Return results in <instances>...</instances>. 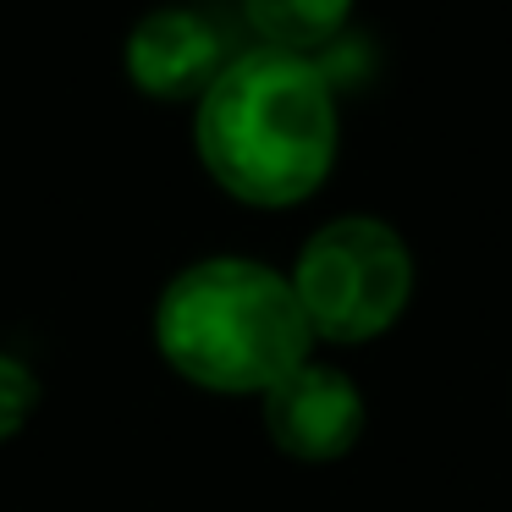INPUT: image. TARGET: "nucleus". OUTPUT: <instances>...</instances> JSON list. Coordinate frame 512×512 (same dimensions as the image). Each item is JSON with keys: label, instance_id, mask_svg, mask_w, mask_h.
I'll return each instance as SVG.
<instances>
[{"label": "nucleus", "instance_id": "2", "mask_svg": "<svg viewBox=\"0 0 512 512\" xmlns=\"http://www.w3.org/2000/svg\"><path fill=\"white\" fill-rule=\"evenodd\" d=\"M155 347L188 386L265 397L309 358L314 331L281 270L215 254L166 281L155 303Z\"/></svg>", "mask_w": 512, "mask_h": 512}, {"label": "nucleus", "instance_id": "5", "mask_svg": "<svg viewBox=\"0 0 512 512\" xmlns=\"http://www.w3.org/2000/svg\"><path fill=\"white\" fill-rule=\"evenodd\" d=\"M122 67L127 83L149 100H199L226 67V45L210 17H199L193 6H160L133 23Z\"/></svg>", "mask_w": 512, "mask_h": 512}, {"label": "nucleus", "instance_id": "6", "mask_svg": "<svg viewBox=\"0 0 512 512\" xmlns=\"http://www.w3.org/2000/svg\"><path fill=\"white\" fill-rule=\"evenodd\" d=\"M243 17L259 34V45L292 50V56H320L347 28L353 0H243Z\"/></svg>", "mask_w": 512, "mask_h": 512}, {"label": "nucleus", "instance_id": "7", "mask_svg": "<svg viewBox=\"0 0 512 512\" xmlns=\"http://www.w3.org/2000/svg\"><path fill=\"white\" fill-rule=\"evenodd\" d=\"M34 408H39V380H34V369H28L23 358L0 353V441L23 430V424L34 419Z\"/></svg>", "mask_w": 512, "mask_h": 512}, {"label": "nucleus", "instance_id": "4", "mask_svg": "<svg viewBox=\"0 0 512 512\" xmlns=\"http://www.w3.org/2000/svg\"><path fill=\"white\" fill-rule=\"evenodd\" d=\"M265 435L298 463H336L364 435V397L336 364L303 358L265 391Z\"/></svg>", "mask_w": 512, "mask_h": 512}, {"label": "nucleus", "instance_id": "1", "mask_svg": "<svg viewBox=\"0 0 512 512\" xmlns=\"http://www.w3.org/2000/svg\"><path fill=\"white\" fill-rule=\"evenodd\" d=\"M336 89L314 56L254 45L226 56L193 100V149L215 188L254 210H292L336 166Z\"/></svg>", "mask_w": 512, "mask_h": 512}, {"label": "nucleus", "instance_id": "3", "mask_svg": "<svg viewBox=\"0 0 512 512\" xmlns=\"http://www.w3.org/2000/svg\"><path fill=\"white\" fill-rule=\"evenodd\" d=\"M292 292L303 303V320L320 342H375L380 331L402 320L413 298V254L397 226L375 215H336L292 265Z\"/></svg>", "mask_w": 512, "mask_h": 512}]
</instances>
